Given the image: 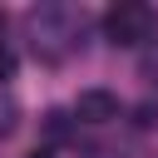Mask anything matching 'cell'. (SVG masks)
<instances>
[{
	"label": "cell",
	"mask_w": 158,
	"mask_h": 158,
	"mask_svg": "<svg viewBox=\"0 0 158 158\" xmlns=\"http://www.w3.org/2000/svg\"><path fill=\"white\" fill-rule=\"evenodd\" d=\"M104 35H109V44H123V49L148 44V40H153V10H148L143 0H118V5L104 15Z\"/></svg>",
	"instance_id": "2"
},
{
	"label": "cell",
	"mask_w": 158,
	"mask_h": 158,
	"mask_svg": "<svg viewBox=\"0 0 158 158\" xmlns=\"http://www.w3.org/2000/svg\"><path fill=\"white\" fill-rule=\"evenodd\" d=\"M133 123H138V128H153V123H158V104H138V109H133Z\"/></svg>",
	"instance_id": "6"
},
{
	"label": "cell",
	"mask_w": 158,
	"mask_h": 158,
	"mask_svg": "<svg viewBox=\"0 0 158 158\" xmlns=\"http://www.w3.org/2000/svg\"><path fill=\"white\" fill-rule=\"evenodd\" d=\"M30 30H35V49H44V54H64V49L79 44L84 20H79L74 10H64V5H44V10H35Z\"/></svg>",
	"instance_id": "1"
},
{
	"label": "cell",
	"mask_w": 158,
	"mask_h": 158,
	"mask_svg": "<svg viewBox=\"0 0 158 158\" xmlns=\"http://www.w3.org/2000/svg\"><path fill=\"white\" fill-rule=\"evenodd\" d=\"M10 74H15V54L0 44V79H10Z\"/></svg>",
	"instance_id": "7"
},
{
	"label": "cell",
	"mask_w": 158,
	"mask_h": 158,
	"mask_svg": "<svg viewBox=\"0 0 158 158\" xmlns=\"http://www.w3.org/2000/svg\"><path fill=\"white\" fill-rule=\"evenodd\" d=\"M30 158H54V153H49V148H35V153H30Z\"/></svg>",
	"instance_id": "8"
},
{
	"label": "cell",
	"mask_w": 158,
	"mask_h": 158,
	"mask_svg": "<svg viewBox=\"0 0 158 158\" xmlns=\"http://www.w3.org/2000/svg\"><path fill=\"white\" fill-rule=\"evenodd\" d=\"M44 133H49L54 143H59V138H69V114H59V109H54V114H44Z\"/></svg>",
	"instance_id": "5"
},
{
	"label": "cell",
	"mask_w": 158,
	"mask_h": 158,
	"mask_svg": "<svg viewBox=\"0 0 158 158\" xmlns=\"http://www.w3.org/2000/svg\"><path fill=\"white\" fill-rule=\"evenodd\" d=\"M74 118H79V123H109V118H118V94H109V89H84V94L74 99Z\"/></svg>",
	"instance_id": "3"
},
{
	"label": "cell",
	"mask_w": 158,
	"mask_h": 158,
	"mask_svg": "<svg viewBox=\"0 0 158 158\" xmlns=\"http://www.w3.org/2000/svg\"><path fill=\"white\" fill-rule=\"evenodd\" d=\"M15 123H20V104H15L10 94H0V138H10Z\"/></svg>",
	"instance_id": "4"
}]
</instances>
